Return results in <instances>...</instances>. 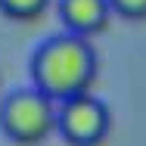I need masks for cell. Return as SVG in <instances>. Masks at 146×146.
Instances as JSON below:
<instances>
[{
  "mask_svg": "<svg viewBox=\"0 0 146 146\" xmlns=\"http://www.w3.org/2000/svg\"><path fill=\"white\" fill-rule=\"evenodd\" d=\"M109 127H112V112L93 93H81V96H72V100L59 103L56 131L62 134L65 143H72V146H100L106 140Z\"/></svg>",
  "mask_w": 146,
  "mask_h": 146,
  "instance_id": "obj_3",
  "label": "cell"
},
{
  "mask_svg": "<svg viewBox=\"0 0 146 146\" xmlns=\"http://www.w3.org/2000/svg\"><path fill=\"white\" fill-rule=\"evenodd\" d=\"M56 112L59 103H53L44 90L19 87L3 96L0 103V131L19 146L44 143L56 131Z\"/></svg>",
  "mask_w": 146,
  "mask_h": 146,
  "instance_id": "obj_2",
  "label": "cell"
},
{
  "mask_svg": "<svg viewBox=\"0 0 146 146\" xmlns=\"http://www.w3.org/2000/svg\"><path fill=\"white\" fill-rule=\"evenodd\" d=\"M47 6H50V0H0V13L9 19H19V22L37 19Z\"/></svg>",
  "mask_w": 146,
  "mask_h": 146,
  "instance_id": "obj_5",
  "label": "cell"
},
{
  "mask_svg": "<svg viewBox=\"0 0 146 146\" xmlns=\"http://www.w3.org/2000/svg\"><path fill=\"white\" fill-rule=\"evenodd\" d=\"M59 19L65 31L78 34V37H90L109 25L112 6L109 0H59Z\"/></svg>",
  "mask_w": 146,
  "mask_h": 146,
  "instance_id": "obj_4",
  "label": "cell"
},
{
  "mask_svg": "<svg viewBox=\"0 0 146 146\" xmlns=\"http://www.w3.org/2000/svg\"><path fill=\"white\" fill-rule=\"evenodd\" d=\"M109 6L121 19H134V22L146 19V0H109Z\"/></svg>",
  "mask_w": 146,
  "mask_h": 146,
  "instance_id": "obj_6",
  "label": "cell"
},
{
  "mask_svg": "<svg viewBox=\"0 0 146 146\" xmlns=\"http://www.w3.org/2000/svg\"><path fill=\"white\" fill-rule=\"evenodd\" d=\"M28 72L37 90H44L53 103H65L72 96L90 93V84L96 81V50L90 37L62 31L47 37L31 53Z\"/></svg>",
  "mask_w": 146,
  "mask_h": 146,
  "instance_id": "obj_1",
  "label": "cell"
}]
</instances>
